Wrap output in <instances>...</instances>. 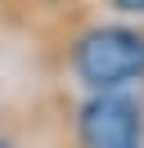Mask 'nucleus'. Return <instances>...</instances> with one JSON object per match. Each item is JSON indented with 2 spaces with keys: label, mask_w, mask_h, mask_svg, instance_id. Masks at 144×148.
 Instances as JSON below:
<instances>
[{
  "label": "nucleus",
  "mask_w": 144,
  "mask_h": 148,
  "mask_svg": "<svg viewBox=\"0 0 144 148\" xmlns=\"http://www.w3.org/2000/svg\"><path fill=\"white\" fill-rule=\"evenodd\" d=\"M140 103L117 90H95L81 108V144L86 148H135L140 144Z\"/></svg>",
  "instance_id": "obj_2"
},
{
  "label": "nucleus",
  "mask_w": 144,
  "mask_h": 148,
  "mask_svg": "<svg viewBox=\"0 0 144 148\" xmlns=\"http://www.w3.org/2000/svg\"><path fill=\"white\" fill-rule=\"evenodd\" d=\"M0 148H9V144H0Z\"/></svg>",
  "instance_id": "obj_4"
},
{
  "label": "nucleus",
  "mask_w": 144,
  "mask_h": 148,
  "mask_svg": "<svg viewBox=\"0 0 144 148\" xmlns=\"http://www.w3.org/2000/svg\"><path fill=\"white\" fill-rule=\"evenodd\" d=\"M113 9H122V14H144V0H113Z\"/></svg>",
  "instance_id": "obj_3"
},
{
  "label": "nucleus",
  "mask_w": 144,
  "mask_h": 148,
  "mask_svg": "<svg viewBox=\"0 0 144 148\" xmlns=\"http://www.w3.org/2000/svg\"><path fill=\"white\" fill-rule=\"evenodd\" d=\"M72 63L90 90H122L144 76V36L131 27H95L77 40Z\"/></svg>",
  "instance_id": "obj_1"
},
{
  "label": "nucleus",
  "mask_w": 144,
  "mask_h": 148,
  "mask_svg": "<svg viewBox=\"0 0 144 148\" xmlns=\"http://www.w3.org/2000/svg\"><path fill=\"white\" fill-rule=\"evenodd\" d=\"M135 148H140V144H135Z\"/></svg>",
  "instance_id": "obj_5"
}]
</instances>
